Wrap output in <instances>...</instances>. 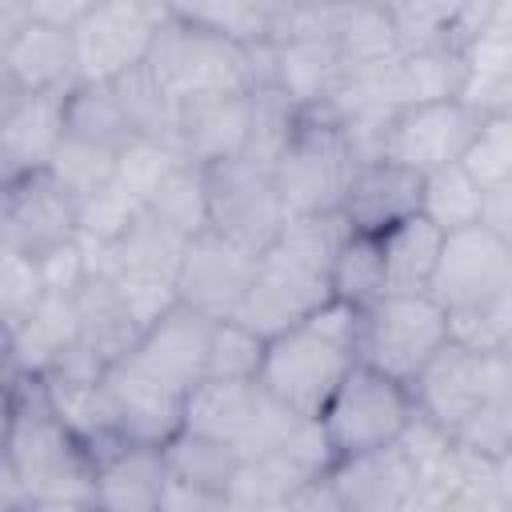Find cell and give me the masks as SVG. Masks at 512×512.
Here are the masks:
<instances>
[{"label": "cell", "instance_id": "1", "mask_svg": "<svg viewBox=\"0 0 512 512\" xmlns=\"http://www.w3.org/2000/svg\"><path fill=\"white\" fill-rule=\"evenodd\" d=\"M96 508V456L52 412L44 376H8L0 512Z\"/></svg>", "mask_w": 512, "mask_h": 512}, {"label": "cell", "instance_id": "2", "mask_svg": "<svg viewBox=\"0 0 512 512\" xmlns=\"http://www.w3.org/2000/svg\"><path fill=\"white\" fill-rule=\"evenodd\" d=\"M344 212L288 216L284 232L260 252L252 288L236 312L260 336H276L332 300V256L348 236Z\"/></svg>", "mask_w": 512, "mask_h": 512}, {"label": "cell", "instance_id": "3", "mask_svg": "<svg viewBox=\"0 0 512 512\" xmlns=\"http://www.w3.org/2000/svg\"><path fill=\"white\" fill-rule=\"evenodd\" d=\"M356 324L360 312L352 304L328 300L300 324L268 336L260 384L300 416H320L340 380L360 364Z\"/></svg>", "mask_w": 512, "mask_h": 512}, {"label": "cell", "instance_id": "4", "mask_svg": "<svg viewBox=\"0 0 512 512\" xmlns=\"http://www.w3.org/2000/svg\"><path fill=\"white\" fill-rule=\"evenodd\" d=\"M148 72L180 108L196 100L252 92L256 84H264L260 44H240L176 16H168V24L160 28L148 56Z\"/></svg>", "mask_w": 512, "mask_h": 512}, {"label": "cell", "instance_id": "5", "mask_svg": "<svg viewBox=\"0 0 512 512\" xmlns=\"http://www.w3.org/2000/svg\"><path fill=\"white\" fill-rule=\"evenodd\" d=\"M360 152L352 148L344 124L328 108H300V120L272 164V180L288 216L304 212H340L356 172Z\"/></svg>", "mask_w": 512, "mask_h": 512}, {"label": "cell", "instance_id": "6", "mask_svg": "<svg viewBox=\"0 0 512 512\" xmlns=\"http://www.w3.org/2000/svg\"><path fill=\"white\" fill-rule=\"evenodd\" d=\"M452 340V316L432 292H384L360 308V360L392 380L412 384L424 364Z\"/></svg>", "mask_w": 512, "mask_h": 512}, {"label": "cell", "instance_id": "7", "mask_svg": "<svg viewBox=\"0 0 512 512\" xmlns=\"http://www.w3.org/2000/svg\"><path fill=\"white\" fill-rule=\"evenodd\" d=\"M300 424V412L272 396L260 380H200L184 400V428L224 440L240 460L272 452Z\"/></svg>", "mask_w": 512, "mask_h": 512}, {"label": "cell", "instance_id": "8", "mask_svg": "<svg viewBox=\"0 0 512 512\" xmlns=\"http://www.w3.org/2000/svg\"><path fill=\"white\" fill-rule=\"evenodd\" d=\"M412 416H416L412 384L392 380L364 360L340 380V388L320 412L336 456H356V452L396 444L412 424Z\"/></svg>", "mask_w": 512, "mask_h": 512}, {"label": "cell", "instance_id": "9", "mask_svg": "<svg viewBox=\"0 0 512 512\" xmlns=\"http://www.w3.org/2000/svg\"><path fill=\"white\" fill-rule=\"evenodd\" d=\"M168 16L164 0H96L72 28L76 84H104L148 64Z\"/></svg>", "mask_w": 512, "mask_h": 512}, {"label": "cell", "instance_id": "10", "mask_svg": "<svg viewBox=\"0 0 512 512\" xmlns=\"http://www.w3.org/2000/svg\"><path fill=\"white\" fill-rule=\"evenodd\" d=\"M504 392H512L508 356L500 348H476L456 336L412 380L416 408L440 428H448L452 436L468 416H476L484 404H492Z\"/></svg>", "mask_w": 512, "mask_h": 512}, {"label": "cell", "instance_id": "11", "mask_svg": "<svg viewBox=\"0 0 512 512\" xmlns=\"http://www.w3.org/2000/svg\"><path fill=\"white\" fill-rule=\"evenodd\" d=\"M512 288V248L480 220L460 232H444L440 264L432 276V296L452 320H476L492 312Z\"/></svg>", "mask_w": 512, "mask_h": 512}, {"label": "cell", "instance_id": "12", "mask_svg": "<svg viewBox=\"0 0 512 512\" xmlns=\"http://www.w3.org/2000/svg\"><path fill=\"white\" fill-rule=\"evenodd\" d=\"M208 176V224L224 236L264 252L288 224V208L268 168L252 164L248 156L204 164Z\"/></svg>", "mask_w": 512, "mask_h": 512}, {"label": "cell", "instance_id": "13", "mask_svg": "<svg viewBox=\"0 0 512 512\" xmlns=\"http://www.w3.org/2000/svg\"><path fill=\"white\" fill-rule=\"evenodd\" d=\"M480 128H484V112L472 108L464 96L412 104L392 116L384 156L428 176L436 168L460 164L468 156V148L476 144Z\"/></svg>", "mask_w": 512, "mask_h": 512}, {"label": "cell", "instance_id": "14", "mask_svg": "<svg viewBox=\"0 0 512 512\" xmlns=\"http://www.w3.org/2000/svg\"><path fill=\"white\" fill-rule=\"evenodd\" d=\"M256 260H260V252H252L248 244H240L208 224L184 248V264L176 272V292L184 304L200 308L204 316L232 320L252 288Z\"/></svg>", "mask_w": 512, "mask_h": 512}, {"label": "cell", "instance_id": "15", "mask_svg": "<svg viewBox=\"0 0 512 512\" xmlns=\"http://www.w3.org/2000/svg\"><path fill=\"white\" fill-rule=\"evenodd\" d=\"M0 188V244L40 260L52 248L76 240L80 204L52 180V172H32Z\"/></svg>", "mask_w": 512, "mask_h": 512}, {"label": "cell", "instance_id": "16", "mask_svg": "<svg viewBox=\"0 0 512 512\" xmlns=\"http://www.w3.org/2000/svg\"><path fill=\"white\" fill-rule=\"evenodd\" d=\"M68 92H28L0 100V184L44 172L68 136Z\"/></svg>", "mask_w": 512, "mask_h": 512}, {"label": "cell", "instance_id": "17", "mask_svg": "<svg viewBox=\"0 0 512 512\" xmlns=\"http://www.w3.org/2000/svg\"><path fill=\"white\" fill-rule=\"evenodd\" d=\"M104 392L116 420V432L136 444H168L184 428V400L176 388L156 380L132 356H120L104 368Z\"/></svg>", "mask_w": 512, "mask_h": 512}, {"label": "cell", "instance_id": "18", "mask_svg": "<svg viewBox=\"0 0 512 512\" xmlns=\"http://www.w3.org/2000/svg\"><path fill=\"white\" fill-rule=\"evenodd\" d=\"M212 328L216 320L204 316L200 308L176 300L156 324L144 328L140 344L128 352L140 368H148L156 380L188 396L204 376H208V348H212Z\"/></svg>", "mask_w": 512, "mask_h": 512}, {"label": "cell", "instance_id": "19", "mask_svg": "<svg viewBox=\"0 0 512 512\" xmlns=\"http://www.w3.org/2000/svg\"><path fill=\"white\" fill-rule=\"evenodd\" d=\"M64 88H76L72 28L32 20L16 36L0 40V100Z\"/></svg>", "mask_w": 512, "mask_h": 512}, {"label": "cell", "instance_id": "20", "mask_svg": "<svg viewBox=\"0 0 512 512\" xmlns=\"http://www.w3.org/2000/svg\"><path fill=\"white\" fill-rule=\"evenodd\" d=\"M260 64H264V84H276L296 108H324L348 76L332 36L264 40Z\"/></svg>", "mask_w": 512, "mask_h": 512}, {"label": "cell", "instance_id": "21", "mask_svg": "<svg viewBox=\"0 0 512 512\" xmlns=\"http://www.w3.org/2000/svg\"><path fill=\"white\" fill-rule=\"evenodd\" d=\"M328 476L340 492V504L356 512H412L416 504V464L400 440L340 456Z\"/></svg>", "mask_w": 512, "mask_h": 512}, {"label": "cell", "instance_id": "22", "mask_svg": "<svg viewBox=\"0 0 512 512\" xmlns=\"http://www.w3.org/2000/svg\"><path fill=\"white\" fill-rule=\"evenodd\" d=\"M76 344H80L76 292L48 288L44 300L16 328L4 332L8 376H48Z\"/></svg>", "mask_w": 512, "mask_h": 512}, {"label": "cell", "instance_id": "23", "mask_svg": "<svg viewBox=\"0 0 512 512\" xmlns=\"http://www.w3.org/2000/svg\"><path fill=\"white\" fill-rule=\"evenodd\" d=\"M420 200H424V176L408 164H396L388 156L380 160H364L340 212L348 220L352 232H388L392 224L408 220L420 212Z\"/></svg>", "mask_w": 512, "mask_h": 512}, {"label": "cell", "instance_id": "24", "mask_svg": "<svg viewBox=\"0 0 512 512\" xmlns=\"http://www.w3.org/2000/svg\"><path fill=\"white\" fill-rule=\"evenodd\" d=\"M372 80L392 112L460 96L464 88V44H420L400 48L388 64L372 68Z\"/></svg>", "mask_w": 512, "mask_h": 512}, {"label": "cell", "instance_id": "25", "mask_svg": "<svg viewBox=\"0 0 512 512\" xmlns=\"http://www.w3.org/2000/svg\"><path fill=\"white\" fill-rule=\"evenodd\" d=\"M252 140V92L196 100L180 108L176 148L192 164H216L244 156Z\"/></svg>", "mask_w": 512, "mask_h": 512}, {"label": "cell", "instance_id": "26", "mask_svg": "<svg viewBox=\"0 0 512 512\" xmlns=\"http://www.w3.org/2000/svg\"><path fill=\"white\" fill-rule=\"evenodd\" d=\"M164 488H168L164 444L124 440L96 460V508L160 512Z\"/></svg>", "mask_w": 512, "mask_h": 512}, {"label": "cell", "instance_id": "27", "mask_svg": "<svg viewBox=\"0 0 512 512\" xmlns=\"http://www.w3.org/2000/svg\"><path fill=\"white\" fill-rule=\"evenodd\" d=\"M76 312H80V344L100 364H112V360L128 356L144 336V324L136 320L120 284L108 272H88L84 276V284L76 288Z\"/></svg>", "mask_w": 512, "mask_h": 512}, {"label": "cell", "instance_id": "28", "mask_svg": "<svg viewBox=\"0 0 512 512\" xmlns=\"http://www.w3.org/2000/svg\"><path fill=\"white\" fill-rule=\"evenodd\" d=\"M324 36H332L348 72H372L404 48L388 0H332Z\"/></svg>", "mask_w": 512, "mask_h": 512}, {"label": "cell", "instance_id": "29", "mask_svg": "<svg viewBox=\"0 0 512 512\" xmlns=\"http://www.w3.org/2000/svg\"><path fill=\"white\" fill-rule=\"evenodd\" d=\"M380 248H384V288L388 292H428L436 264H440V248H444V228H436L424 212L392 224L388 232H380Z\"/></svg>", "mask_w": 512, "mask_h": 512}, {"label": "cell", "instance_id": "30", "mask_svg": "<svg viewBox=\"0 0 512 512\" xmlns=\"http://www.w3.org/2000/svg\"><path fill=\"white\" fill-rule=\"evenodd\" d=\"M460 96L484 116L512 108V28H480L464 40Z\"/></svg>", "mask_w": 512, "mask_h": 512}, {"label": "cell", "instance_id": "31", "mask_svg": "<svg viewBox=\"0 0 512 512\" xmlns=\"http://www.w3.org/2000/svg\"><path fill=\"white\" fill-rule=\"evenodd\" d=\"M312 476H324V472L304 468L284 444L272 452L248 456V460H240V468L232 476L228 508H288L292 492Z\"/></svg>", "mask_w": 512, "mask_h": 512}, {"label": "cell", "instance_id": "32", "mask_svg": "<svg viewBox=\"0 0 512 512\" xmlns=\"http://www.w3.org/2000/svg\"><path fill=\"white\" fill-rule=\"evenodd\" d=\"M164 460H168V476L192 488H204L212 496H220L228 504V488L232 476L240 468V452L228 448L224 440H212L204 432L180 428L168 444H164Z\"/></svg>", "mask_w": 512, "mask_h": 512}, {"label": "cell", "instance_id": "33", "mask_svg": "<svg viewBox=\"0 0 512 512\" xmlns=\"http://www.w3.org/2000/svg\"><path fill=\"white\" fill-rule=\"evenodd\" d=\"M484 208H488V188L472 176V168L460 160V164H448V168H436L424 176V200H420V212L444 228V232H460V228H472L484 220Z\"/></svg>", "mask_w": 512, "mask_h": 512}, {"label": "cell", "instance_id": "34", "mask_svg": "<svg viewBox=\"0 0 512 512\" xmlns=\"http://www.w3.org/2000/svg\"><path fill=\"white\" fill-rule=\"evenodd\" d=\"M176 20L212 28L220 36H232L240 44H264L272 40L276 24V0H164Z\"/></svg>", "mask_w": 512, "mask_h": 512}, {"label": "cell", "instance_id": "35", "mask_svg": "<svg viewBox=\"0 0 512 512\" xmlns=\"http://www.w3.org/2000/svg\"><path fill=\"white\" fill-rule=\"evenodd\" d=\"M384 288V248L372 232H348L332 256V300L352 304L356 312L380 300Z\"/></svg>", "mask_w": 512, "mask_h": 512}, {"label": "cell", "instance_id": "36", "mask_svg": "<svg viewBox=\"0 0 512 512\" xmlns=\"http://www.w3.org/2000/svg\"><path fill=\"white\" fill-rule=\"evenodd\" d=\"M148 212H156L168 228H176L180 236H196L208 228V176L204 164L180 160L156 188V196L148 200Z\"/></svg>", "mask_w": 512, "mask_h": 512}, {"label": "cell", "instance_id": "37", "mask_svg": "<svg viewBox=\"0 0 512 512\" xmlns=\"http://www.w3.org/2000/svg\"><path fill=\"white\" fill-rule=\"evenodd\" d=\"M116 160H120V148H108V144H96V140H84V136L68 132L44 172H52V180L76 204H84L92 192H100L116 176Z\"/></svg>", "mask_w": 512, "mask_h": 512}, {"label": "cell", "instance_id": "38", "mask_svg": "<svg viewBox=\"0 0 512 512\" xmlns=\"http://www.w3.org/2000/svg\"><path fill=\"white\" fill-rule=\"evenodd\" d=\"M476 0H388V12L396 20L400 44H460V32L468 24Z\"/></svg>", "mask_w": 512, "mask_h": 512}, {"label": "cell", "instance_id": "39", "mask_svg": "<svg viewBox=\"0 0 512 512\" xmlns=\"http://www.w3.org/2000/svg\"><path fill=\"white\" fill-rule=\"evenodd\" d=\"M68 132L96 140V144H108V148H124L136 140L108 80L104 84H76L68 92Z\"/></svg>", "mask_w": 512, "mask_h": 512}, {"label": "cell", "instance_id": "40", "mask_svg": "<svg viewBox=\"0 0 512 512\" xmlns=\"http://www.w3.org/2000/svg\"><path fill=\"white\" fill-rule=\"evenodd\" d=\"M264 352H268V336H260L256 328H248L236 316L216 320L212 348H208V376H216V380H260Z\"/></svg>", "mask_w": 512, "mask_h": 512}, {"label": "cell", "instance_id": "41", "mask_svg": "<svg viewBox=\"0 0 512 512\" xmlns=\"http://www.w3.org/2000/svg\"><path fill=\"white\" fill-rule=\"evenodd\" d=\"M180 160H184V156H180L176 144L140 136V140H132V144L120 148V160H116V176H112V180H116L136 204L148 208V200L156 196L160 180H164Z\"/></svg>", "mask_w": 512, "mask_h": 512}, {"label": "cell", "instance_id": "42", "mask_svg": "<svg viewBox=\"0 0 512 512\" xmlns=\"http://www.w3.org/2000/svg\"><path fill=\"white\" fill-rule=\"evenodd\" d=\"M48 284H44V268L36 256L0 244V324L4 332L16 328L40 300H44Z\"/></svg>", "mask_w": 512, "mask_h": 512}, {"label": "cell", "instance_id": "43", "mask_svg": "<svg viewBox=\"0 0 512 512\" xmlns=\"http://www.w3.org/2000/svg\"><path fill=\"white\" fill-rule=\"evenodd\" d=\"M464 164L472 168V176H476L488 192L512 184V116H508V112L484 116V128H480L476 144L468 148Z\"/></svg>", "mask_w": 512, "mask_h": 512}, {"label": "cell", "instance_id": "44", "mask_svg": "<svg viewBox=\"0 0 512 512\" xmlns=\"http://www.w3.org/2000/svg\"><path fill=\"white\" fill-rule=\"evenodd\" d=\"M140 212H144V204H136L116 180H108L100 192H92L80 204V236H92V240L112 244Z\"/></svg>", "mask_w": 512, "mask_h": 512}, {"label": "cell", "instance_id": "45", "mask_svg": "<svg viewBox=\"0 0 512 512\" xmlns=\"http://www.w3.org/2000/svg\"><path fill=\"white\" fill-rule=\"evenodd\" d=\"M40 268H44V284L48 288H60V292H76L84 284V276L92 272L80 240H68L60 248H52L48 256H40Z\"/></svg>", "mask_w": 512, "mask_h": 512}, {"label": "cell", "instance_id": "46", "mask_svg": "<svg viewBox=\"0 0 512 512\" xmlns=\"http://www.w3.org/2000/svg\"><path fill=\"white\" fill-rule=\"evenodd\" d=\"M92 4H96V0H28L32 20L56 24V28H76Z\"/></svg>", "mask_w": 512, "mask_h": 512}, {"label": "cell", "instance_id": "47", "mask_svg": "<svg viewBox=\"0 0 512 512\" xmlns=\"http://www.w3.org/2000/svg\"><path fill=\"white\" fill-rule=\"evenodd\" d=\"M484 224L512 248V184L488 192V208H484Z\"/></svg>", "mask_w": 512, "mask_h": 512}, {"label": "cell", "instance_id": "48", "mask_svg": "<svg viewBox=\"0 0 512 512\" xmlns=\"http://www.w3.org/2000/svg\"><path fill=\"white\" fill-rule=\"evenodd\" d=\"M24 24H32V8H28V0H0V40L16 36Z\"/></svg>", "mask_w": 512, "mask_h": 512}, {"label": "cell", "instance_id": "49", "mask_svg": "<svg viewBox=\"0 0 512 512\" xmlns=\"http://www.w3.org/2000/svg\"><path fill=\"white\" fill-rule=\"evenodd\" d=\"M500 352H504V356H508V364H512V336H508V340L500 344Z\"/></svg>", "mask_w": 512, "mask_h": 512}, {"label": "cell", "instance_id": "50", "mask_svg": "<svg viewBox=\"0 0 512 512\" xmlns=\"http://www.w3.org/2000/svg\"><path fill=\"white\" fill-rule=\"evenodd\" d=\"M504 112H508V116H512V108H504Z\"/></svg>", "mask_w": 512, "mask_h": 512}]
</instances>
